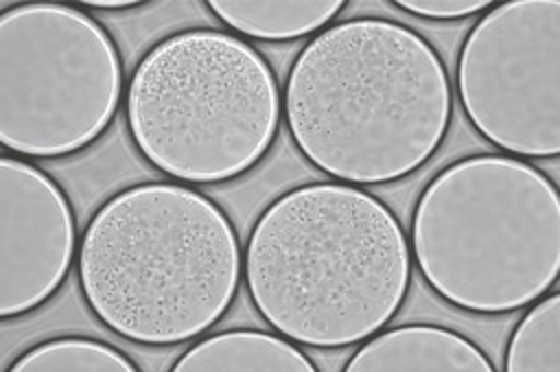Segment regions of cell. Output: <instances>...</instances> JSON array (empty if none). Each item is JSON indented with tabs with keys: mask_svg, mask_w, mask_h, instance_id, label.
Here are the masks:
<instances>
[{
	"mask_svg": "<svg viewBox=\"0 0 560 372\" xmlns=\"http://www.w3.org/2000/svg\"><path fill=\"white\" fill-rule=\"evenodd\" d=\"M282 116L278 77L236 33L195 26L155 42L125 94L138 153L182 184H225L258 166Z\"/></svg>",
	"mask_w": 560,
	"mask_h": 372,
	"instance_id": "obj_5",
	"label": "cell"
},
{
	"mask_svg": "<svg viewBox=\"0 0 560 372\" xmlns=\"http://www.w3.org/2000/svg\"><path fill=\"white\" fill-rule=\"evenodd\" d=\"M173 372H317L315 361L284 335L232 328L195 341Z\"/></svg>",
	"mask_w": 560,
	"mask_h": 372,
	"instance_id": "obj_10",
	"label": "cell"
},
{
	"mask_svg": "<svg viewBox=\"0 0 560 372\" xmlns=\"http://www.w3.org/2000/svg\"><path fill=\"white\" fill-rule=\"evenodd\" d=\"M346 372H492L490 357L466 335L433 326L381 328L348 359Z\"/></svg>",
	"mask_w": 560,
	"mask_h": 372,
	"instance_id": "obj_9",
	"label": "cell"
},
{
	"mask_svg": "<svg viewBox=\"0 0 560 372\" xmlns=\"http://www.w3.org/2000/svg\"><path fill=\"white\" fill-rule=\"evenodd\" d=\"M258 315L293 344L365 341L402 309L411 249L396 212L343 182L298 184L254 221L243 256Z\"/></svg>",
	"mask_w": 560,
	"mask_h": 372,
	"instance_id": "obj_2",
	"label": "cell"
},
{
	"mask_svg": "<svg viewBox=\"0 0 560 372\" xmlns=\"http://www.w3.org/2000/svg\"><path fill=\"white\" fill-rule=\"evenodd\" d=\"M343 0H210L208 9L236 35L267 42H287L315 35L341 11Z\"/></svg>",
	"mask_w": 560,
	"mask_h": 372,
	"instance_id": "obj_11",
	"label": "cell"
},
{
	"mask_svg": "<svg viewBox=\"0 0 560 372\" xmlns=\"http://www.w3.org/2000/svg\"><path fill=\"white\" fill-rule=\"evenodd\" d=\"M503 370L558 372L560 370V293L538 298L514 326Z\"/></svg>",
	"mask_w": 560,
	"mask_h": 372,
	"instance_id": "obj_13",
	"label": "cell"
},
{
	"mask_svg": "<svg viewBox=\"0 0 560 372\" xmlns=\"http://www.w3.org/2000/svg\"><path fill=\"white\" fill-rule=\"evenodd\" d=\"M11 372H138L129 354L109 346L107 341L83 337V335H61L37 341L13 363L7 365Z\"/></svg>",
	"mask_w": 560,
	"mask_h": 372,
	"instance_id": "obj_12",
	"label": "cell"
},
{
	"mask_svg": "<svg viewBox=\"0 0 560 372\" xmlns=\"http://www.w3.org/2000/svg\"><path fill=\"white\" fill-rule=\"evenodd\" d=\"M81 7L114 11V9H136V7H142V2H138V0H88V2H81Z\"/></svg>",
	"mask_w": 560,
	"mask_h": 372,
	"instance_id": "obj_15",
	"label": "cell"
},
{
	"mask_svg": "<svg viewBox=\"0 0 560 372\" xmlns=\"http://www.w3.org/2000/svg\"><path fill=\"white\" fill-rule=\"evenodd\" d=\"M394 7L427 20H462L492 7L488 0H398Z\"/></svg>",
	"mask_w": 560,
	"mask_h": 372,
	"instance_id": "obj_14",
	"label": "cell"
},
{
	"mask_svg": "<svg viewBox=\"0 0 560 372\" xmlns=\"http://www.w3.org/2000/svg\"><path fill=\"white\" fill-rule=\"evenodd\" d=\"M409 249L422 280L455 309H525L553 289L560 271L556 182L510 153L453 160L416 199Z\"/></svg>",
	"mask_w": 560,
	"mask_h": 372,
	"instance_id": "obj_4",
	"label": "cell"
},
{
	"mask_svg": "<svg viewBox=\"0 0 560 372\" xmlns=\"http://www.w3.org/2000/svg\"><path fill=\"white\" fill-rule=\"evenodd\" d=\"M125 68L109 31L74 4L20 2L0 15V140L20 158H66L112 125Z\"/></svg>",
	"mask_w": 560,
	"mask_h": 372,
	"instance_id": "obj_6",
	"label": "cell"
},
{
	"mask_svg": "<svg viewBox=\"0 0 560 372\" xmlns=\"http://www.w3.org/2000/svg\"><path fill=\"white\" fill-rule=\"evenodd\" d=\"M282 116L298 151L343 184H394L442 147L453 88L416 28L361 15L328 24L295 55Z\"/></svg>",
	"mask_w": 560,
	"mask_h": 372,
	"instance_id": "obj_1",
	"label": "cell"
},
{
	"mask_svg": "<svg viewBox=\"0 0 560 372\" xmlns=\"http://www.w3.org/2000/svg\"><path fill=\"white\" fill-rule=\"evenodd\" d=\"M241 274L230 214L182 182L116 190L79 239L77 278L88 309L140 346L168 348L208 333L232 309Z\"/></svg>",
	"mask_w": 560,
	"mask_h": 372,
	"instance_id": "obj_3",
	"label": "cell"
},
{
	"mask_svg": "<svg viewBox=\"0 0 560 372\" xmlns=\"http://www.w3.org/2000/svg\"><path fill=\"white\" fill-rule=\"evenodd\" d=\"M457 96L470 125L516 158L560 153V0L492 4L457 55Z\"/></svg>",
	"mask_w": 560,
	"mask_h": 372,
	"instance_id": "obj_7",
	"label": "cell"
},
{
	"mask_svg": "<svg viewBox=\"0 0 560 372\" xmlns=\"http://www.w3.org/2000/svg\"><path fill=\"white\" fill-rule=\"evenodd\" d=\"M79 252L77 219L61 184L20 155L0 158V317L44 306Z\"/></svg>",
	"mask_w": 560,
	"mask_h": 372,
	"instance_id": "obj_8",
	"label": "cell"
}]
</instances>
